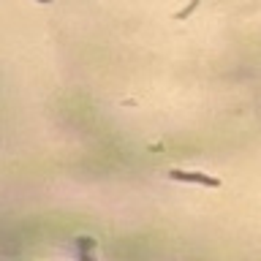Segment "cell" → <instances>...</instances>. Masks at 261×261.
I'll return each mask as SVG.
<instances>
[{"label": "cell", "mask_w": 261, "mask_h": 261, "mask_svg": "<svg viewBox=\"0 0 261 261\" xmlns=\"http://www.w3.org/2000/svg\"><path fill=\"white\" fill-rule=\"evenodd\" d=\"M169 177L177 179V182H196V185H204V188H218L220 185V179L210 177V174H201V171H179V169H171Z\"/></svg>", "instance_id": "cell-1"}, {"label": "cell", "mask_w": 261, "mask_h": 261, "mask_svg": "<svg viewBox=\"0 0 261 261\" xmlns=\"http://www.w3.org/2000/svg\"><path fill=\"white\" fill-rule=\"evenodd\" d=\"M199 3H201V0H191V3H188L182 11H177V14H174V19H188V16H191L196 8H199Z\"/></svg>", "instance_id": "cell-2"}, {"label": "cell", "mask_w": 261, "mask_h": 261, "mask_svg": "<svg viewBox=\"0 0 261 261\" xmlns=\"http://www.w3.org/2000/svg\"><path fill=\"white\" fill-rule=\"evenodd\" d=\"M82 261H95V258H93V256L87 258V253H82Z\"/></svg>", "instance_id": "cell-3"}, {"label": "cell", "mask_w": 261, "mask_h": 261, "mask_svg": "<svg viewBox=\"0 0 261 261\" xmlns=\"http://www.w3.org/2000/svg\"><path fill=\"white\" fill-rule=\"evenodd\" d=\"M36 3H52V0H36Z\"/></svg>", "instance_id": "cell-4"}]
</instances>
